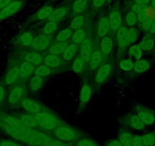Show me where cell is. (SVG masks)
<instances>
[{
  "mask_svg": "<svg viewBox=\"0 0 155 146\" xmlns=\"http://www.w3.org/2000/svg\"><path fill=\"white\" fill-rule=\"evenodd\" d=\"M14 1H15V0H0V11L8 6L9 4H11Z\"/></svg>",
  "mask_w": 155,
  "mask_h": 146,
  "instance_id": "obj_51",
  "label": "cell"
},
{
  "mask_svg": "<svg viewBox=\"0 0 155 146\" xmlns=\"http://www.w3.org/2000/svg\"><path fill=\"white\" fill-rule=\"evenodd\" d=\"M43 85H44V78L37 75H33L29 79V83H28L29 89L33 92L40 90Z\"/></svg>",
  "mask_w": 155,
  "mask_h": 146,
  "instance_id": "obj_29",
  "label": "cell"
},
{
  "mask_svg": "<svg viewBox=\"0 0 155 146\" xmlns=\"http://www.w3.org/2000/svg\"><path fill=\"white\" fill-rule=\"evenodd\" d=\"M25 61L35 65H42L44 61V56L40 52L31 51L25 55Z\"/></svg>",
  "mask_w": 155,
  "mask_h": 146,
  "instance_id": "obj_17",
  "label": "cell"
},
{
  "mask_svg": "<svg viewBox=\"0 0 155 146\" xmlns=\"http://www.w3.org/2000/svg\"><path fill=\"white\" fill-rule=\"evenodd\" d=\"M53 8L51 5H45L41 9H39L34 16V19L36 21H44L48 19L53 12Z\"/></svg>",
  "mask_w": 155,
  "mask_h": 146,
  "instance_id": "obj_24",
  "label": "cell"
},
{
  "mask_svg": "<svg viewBox=\"0 0 155 146\" xmlns=\"http://www.w3.org/2000/svg\"><path fill=\"white\" fill-rule=\"evenodd\" d=\"M52 44V38L51 37L41 34H39L34 38L33 41L31 48L34 50V51L41 52L44 50L49 49Z\"/></svg>",
  "mask_w": 155,
  "mask_h": 146,
  "instance_id": "obj_4",
  "label": "cell"
},
{
  "mask_svg": "<svg viewBox=\"0 0 155 146\" xmlns=\"http://www.w3.org/2000/svg\"><path fill=\"white\" fill-rule=\"evenodd\" d=\"M110 30H111V27H110L108 17L104 16V17L101 18L98 22L97 28V33L98 37L101 38H104L108 35Z\"/></svg>",
  "mask_w": 155,
  "mask_h": 146,
  "instance_id": "obj_13",
  "label": "cell"
},
{
  "mask_svg": "<svg viewBox=\"0 0 155 146\" xmlns=\"http://www.w3.org/2000/svg\"><path fill=\"white\" fill-rule=\"evenodd\" d=\"M34 37L31 32L28 31H25V32L22 33L20 36L18 37V41L19 44L23 47H31L33 44V41L34 40Z\"/></svg>",
  "mask_w": 155,
  "mask_h": 146,
  "instance_id": "obj_28",
  "label": "cell"
},
{
  "mask_svg": "<svg viewBox=\"0 0 155 146\" xmlns=\"http://www.w3.org/2000/svg\"><path fill=\"white\" fill-rule=\"evenodd\" d=\"M62 63V57L59 55L48 54L44 57V64L50 68H58Z\"/></svg>",
  "mask_w": 155,
  "mask_h": 146,
  "instance_id": "obj_21",
  "label": "cell"
},
{
  "mask_svg": "<svg viewBox=\"0 0 155 146\" xmlns=\"http://www.w3.org/2000/svg\"><path fill=\"white\" fill-rule=\"evenodd\" d=\"M59 28V23L54 22H47L42 28V34L50 36L56 32Z\"/></svg>",
  "mask_w": 155,
  "mask_h": 146,
  "instance_id": "obj_35",
  "label": "cell"
},
{
  "mask_svg": "<svg viewBox=\"0 0 155 146\" xmlns=\"http://www.w3.org/2000/svg\"><path fill=\"white\" fill-rule=\"evenodd\" d=\"M150 5L152 8L155 9V0H150Z\"/></svg>",
  "mask_w": 155,
  "mask_h": 146,
  "instance_id": "obj_56",
  "label": "cell"
},
{
  "mask_svg": "<svg viewBox=\"0 0 155 146\" xmlns=\"http://www.w3.org/2000/svg\"><path fill=\"white\" fill-rule=\"evenodd\" d=\"M125 20H126V23L129 28H132L136 25L138 22V16L133 13L132 12H129L125 16Z\"/></svg>",
  "mask_w": 155,
  "mask_h": 146,
  "instance_id": "obj_42",
  "label": "cell"
},
{
  "mask_svg": "<svg viewBox=\"0 0 155 146\" xmlns=\"http://www.w3.org/2000/svg\"><path fill=\"white\" fill-rule=\"evenodd\" d=\"M150 2V0H134V3L142 5V6H147Z\"/></svg>",
  "mask_w": 155,
  "mask_h": 146,
  "instance_id": "obj_52",
  "label": "cell"
},
{
  "mask_svg": "<svg viewBox=\"0 0 155 146\" xmlns=\"http://www.w3.org/2000/svg\"><path fill=\"white\" fill-rule=\"evenodd\" d=\"M113 47V40L110 36H106L101 39L100 43V50L104 56H109Z\"/></svg>",
  "mask_w": 155,
  "mask_h": 146,
  "instance_id": "obj_20",
  "label": "cell"
},
{
  "mask_svg": "<svg viewBox=\"0 0 155 146\" xmlns=\"http://www.w3.org/2000/svg\"><path fill=\"white\" fill-rule=\"evenodd\" d=\"M18 77H20V75H19V67H14L7 72L4 81L6 85H11L17 81Z\"/></svg>",
  "mask_w": 155,
  "mask_h": 146,
  "instance_id": "obj_30",
  "label": "cell"
},
{
  "mask_svg": "<svg viewBox=\"0 0 155 146\" xmlns=\"http://www.w3.org/2000/svg\"><path fill=\"white\" fill-rule=\"evenodd\" d=\"M86 22V16L84 15H78L77 16L72 19L70 25V28L73 30V31L78 29L82 28Z\"/></svg>",
  "mask_w": 155,
  "mask_h": 146,
  "instance_id": "obj_33",
  "label": "cell"
},
{
  "mask_svg": "<svg viewBox=\"0 0 155 146\" xmlns=\"http://www.w3.org/2000/svg\"><path fill=\"white\" fill-rule=\"evenodd\" d=\"M108 18L110 27H111V29L113 31H117L122 27L123 18H122L121 13L117 10L111 12Z\"/></svg>",
  "mask_w": 155,
  "mask_h": 146,
  "instance_id": "obj_15",
  "label": "cell"
},
{
  "mask_svg": "<svg viewBox=\"0 0 155 146\" xmlns=\"http://www.w3.org/2000/svg\"><path fill=\"white\" fill-rule=\"evenodd\" d=\"M106 0H92V5L94 8H100L104 5Z\"/></svg>",
  "mask_w": 155,
  "mask_h": 146,
  "instance_id": "obj_50",
  "label": "cell"
},
{
  "mask_svg": "<svg viewBox=\"0 0 155 146\" xmlns=\"http://www.w3.org/2000/svg\"><path fill=\"white\" fill-rule=\"evenodd\" d=\"M4 125H6V126H10V127L16 128V129H20L25 131H29V132H31V131L34 130L33 129H31V128H29L28 126H27L19 118H16V117H5Z\"/></svg>",
  "mask_w": 155,
  "mask_h": 146,
  "instance_id": "obj_16",
  "label": "cell"
},
{
  "mask_svg": "<svg viewBox=\"0 0 155 146\" xmlns=\"http://www.w3.org/2000/svg\"><path fill=\"white\" fill-rule=\"evenodd\" d=\"M142 141L144 146H153L155 144V134L148 132L142 135Z\"/></svg>",
  "mask_w": 155,
  "mask_h": 146,
  "instance_id": "obj_43",
  "label": "cell"
},
{
  "mask_svg": "<svg viewBox=\"0 0 155 146\" xmlns=\"http://www.w3.org/2000/svg\"><path fill=\"white\" fill-rule=\"evenodd\" d=\"M21 105L22 108L30 114L34 115V114L44 111H43L44 107L41 104H39L34 100L30 99V98H24L21 102Z\"/></svg>",
  "mask_w": 155,
  "mask_h": 146,
  "instance_id": "obj_6",
  "label": "cell"
},
{
  "mask_svg": "<svg viewBox=\"0 0 155 146\" xmlns=\"http://www.w3.org/2000/svg\"><path fill=\"white\" fill-rule=\"evenodd\" d=\"M138 22L140 28L143 31H149L151 28L153 20L148 17L145 12L138 15Z\"/></svg>",
  "mask_w": 155,
  "mask_h": 146,
  "instance_id": "obj_26",
  "label": "cell"
},
{
  "mask_svg": "<svg viewBox=\"0 0 155 146\" xmlns=\"http://www.w3.org/2000/svg\"><path fill=\"white\" fill-rule=\"evenodd\" d=\"M92 95V88L87 82H84L81 85L79 94V103L81 107H84L90 101Z\"/></svg>",
  "mask_w": 155,
  "mask_h": 146,
  "instance_id": "obj_10",
  "label": "cell"
},
{
  "mask_svg": "<svg viewBox=\"0 0 155 146\" xmlns=\"http://www.w3.org/2000/svg\"><path fill=\"white\" fill-rule=\"evenodd\" d=\"M35 66L30 62L24 61L19 66V75L21 78L29 80L33 76Z\"/></svg>",
  "mask_w": 155,
  "mask_h": 146,
  "instance_id": "obj_12",
  "label": "cell"
},
{
  "mask_svg": "<svg viewBox=\"0 0 155 146\" xmlns=\"http://www.w3.org/2000/svg\"><path fill=\"white\" fill-rule=\"evenodd\" d=\"M68 12V6H60L53 10L51 15L49 17L47 20H48V22H54L59 23V22L62 21L67 15Z\"/></svg>",
  "mask_w": 155,
  "mask_h": 146,
  "instance_id": "obj_18",
  "label": "cell"
},
{
  "mask_svg": "<svg viewBox=\"0 0 155 146\" xmlns=\"http://www.w3.org/2000/svg\"><path fill=\"white\" fill-rule=\"evenodd\" d=\"M138 38V33L136 28L134 27L128 28V41L129 44H132L136 42Z\"/></svg>",
  "mask_w": 155,
  "mask_h": 146,
  "instance_id": "obj_44",
  "label": "cell"
},
{
  "mask_svg": "<svg viewBox=\"0 0 155 146\" xmlns=\"http://www.w3.org/2000/svg\"><path fill=\"white\" fill-rule=\"evenodd\" d=\"M87 5V0H75L72 5L74 14L79 15L84 11Z\"/></svg>",
  "mask_w": 155,
  "mask_h": 146,
  "instance_id": "obj_40",
  "label": "cell"
},
{
  "mask_svg": "<svg viewBox=\"0 0 155 146\" xmlns=\"http://www.w3.org/2000/svg\"><path fill=\"white\" fill-rule=\"evenodd\" d=\"M2 129H3V130L5 131L8 135L12 137L13 138L31 145L32 132H34L35 129H34V130L31 131V132H29V131L23 130V129L10 127V126H6V125H2Z\"/></svg>",
  "mask_w": 155,
  "mask_h": 146,
  "instance_id": "obj_3",
  "label": "cell"
},
{
  "mask_svg": "<svg viewBox=\"0 0 155 146\" xmlns=\"http://www.w3.org/2000/svg\"><path fill=\"white\" fill-rule=\"evenodd\" d=\"M116 41L119 48L123 50L129 46L128 41V28L122 26L116 31Z\"/></svg>",
  "mask_w": 155,
  "mask_h": 146,
  "instance_id": "obj_11",
  "label": "cell"
},
{
  "mask_svg": "<svg viewBox=\"0 0 155 146\" xmlns=\"http://www.w3.org/2000/svg\"><path fill=\"white\" fill-rule=\"evenodd\" d=\"M52 73V70L50 67L47 66L46 65H40L35 68L34 72V75H37V76L40 77H47L49 76Z\"/></svg>",
  "mask_w": 155,
  "mask_h": 146,
  "instance_id": "obj_41",
  "label": "cell"
},
{
  "mask_svg": "<svg viewBox=\"0 0 155 146\" xmlns=\"http://www.w3.org/2000/svg\"><path fill=\"white\" fill-rule=\"evenodd\" d=\"M132 146H144L142 141V136L139 135H133V137H132Z\"/></svg>",
  "mask_w": 155,
  "mask_h": 146,
  "instance_id": "obj_48",
  "label": "cell"
},
{
  "mask_svg": "<svg viewBox=\"0 0 155 146\" xmlns=\"http://www.w3.org/2000/svg\"><path fill=\"white\" fill-rule=\"evenodd\" d=\"M93 53V42L91 38H86L81 44L80 56L84 59L85 63L90 61L91 56Z\"/></svg>",
  "mask_w": 155,
  "mask_h": 146,
  "instance_id": "obj_9",
  "label": "cell"
},
{
  "mask_svg": "<svg viewBox=\"0 0 155 146\" xmlns=\"http://www.w3.org/2000/svg\"><path fill=\"white\" fill-rule=\"evenodd\" d=\"M84 66H85V62L84 61V59L81 56H77L73 60L71 68H72L73 71L74 73H76V74H80V73H81L83 71Z\"/></svg>",
  "mask_w": 155,
  "mask_h": 146,
  "instance_id": "obj_36",
  "label": "cell"
},
{
  "mask_svg": "<svg viewBox=\"0 0 155 146\" xmlns=\"http://www.w3.org/2000/svg\"><path fill=\"white\" fill-rule=\"evenodd\" d=\"M75 146H98L96 144V142L93 141V140L90 139V138H80L78 141L76 142Z\"/></svg>",
  "mask_w": 155,
  "mask_h": 146,
  "instance_id": "obj_46",
  "label": "cell"
},
{
  "mask_svg": "<svg viewBox=\"0 0 155 146\" xmlns=\"http://www.w3.org/2000/svg\"><path fill=\"white\" fill-rule=\"evenodd\" d=\"M73 32H74L73 30H71L70 28H65V29L62 30L56 35V41L57 42H65V41H68L71 38Z\"/></svg>",
  "mask_w": 155,
  "mask_h": 146,
  "instance_id": "obj_37",
  "label": "cell"
},
{
  "mask_svg": "<svg viewBox=\"0 0 155 146\" xmlns=\"http://www.w3.org/2000/svg\"><path fill=\"white\" fill-rule=\"evenodd\" d=\"M138 45L143 51H150L154 47L155 40L152 36L146 35L140 41Z\"/></svg>",
  "mask_w": 155,
  "mask_h": 146,
  "instance_id": "obj_25",
  "label": "cell"
},
{
  "mask_svg": "<svg viewBox=\"0 0 155 146\" xmlns=\"http://www.w3.org/2000/svg\"><path fill=\"white\" fill-rule=\"evenodd\" d=\"M146 7L147 6H142V5L134 3L133 5H132V7H131V12L135 13V14L138 16L139 15H141L143 14V13L145 12Z\"/></svg>",
  "mask_w": 155,
  "mask_h": 146,
  "instance_id": "obj_47",
  "label": "cell"
},
{
  "mask_svg": "<svg viewBox=\"0 0 155 146\" xmlns=\"http://www.w3.org/2000/svg\"><path fill=\"white\" fill-rule=\"evenodd\" d=\"M150 67V62L147 59H138L134 63V71L137 73H143Z\"/></svg>",
  "mask_w": 155,
  "mask_h": 146,
  "instance_id": "obj_32",
  "label": "cell"
},
{
  "mask_svg": "<svg viewBox=\"0 0 155 146\" xmlns=\"http://www.w3.org/2000/svg\"><path fill=\"white\" fill-rule=\"evenodd\" d=\"M25 92H26L25 88L23 86L18 85L13 88L10 91L8 98L9 104L15 105V104H18L20 101H22V100L25 98Z\"/></svg>",
  "mask_w": 155,
  "mask_h": 146,
  "instance_id": "obj_7",
  "label": "cell"
},
{
  "mask_svg": "<svg viewBox=\"0 0 155 146\" xmlns=\"http://www.w3.org/2000/svg\"><path fill=\"white\" fill-rule=\"evenodd\" d=\"M53 135L58 140L63 142H73L81 138V135L76 129L65 125L53 129Z\"/></svg>",
  "mask_w": 155,
  "mask_h": 146,
  "instance_id": "obj_2",
  "label": "cell"
},
{
  "mask_svg": "<svg viewBox=\"0 0 155 146\" xmlns=\"http://www.w3.org/2000/svg\"><path fill=\"white\" fill-rule=\"evenodd\" d=\"M126 124L129 127L136 130H141L144 128L145 125L142 123L139 117L137 115H129L126 118Z\"/></svg>",
  "mask_w": 155,
  "mask_h": 146,
  "instance_id": "obj_23",
  "label": "cell"
},
{
  "mask_svg": "<svg viewBox=\"0 0 155 146\" xmlns=\"http://www.w3.org/2000/svg\"><path fill=\"white\" fill-rule=\"evenodd\" d=\"M104 59V55L100 50L93 51L90 58V66L91 70H96L102 65V62Z\"/></svg>",
  "mask_w": 155,
  "mask_h": 146,
  "instance_id": "obj_19",
  "label": "cell"
},
{
  "mask_svg": "<svg viewBox=\"0 0 155 146\" xmlns=\"http://www.w3.org/2000/svg\"><path fill=\"white\" fill-rule=\"evenodd\" d=\"M132 137L133 136L131 132L124 130L120 133L118 140L123 144V146H132Z\"/></svg>",
  "mask_w": 155,
  "mask_h": 146,
  "instance_id": "obj_39",
  "label": "cell"
},
{
  "mask_svg": "<svg viewBox=\"0 0 155 146\" xmlns=\"http://www.w3.org/2000/svg\"><path fill=\"white\" fill-rule=\"evenodd\" d=\"M112 72V65L110 63H105L97 68L95 75V82L100 85L104 83L110 77Z\"/></svg>",
  "mask_w": 155,
  "mask_h": 146,
  "instance_id": "obj_8",
  "label": "cell"
},
{
  "mask_svg": "<svg viewBox=\"0 0 155 146\" xmlns=\"http://www.w3.org/2000/svg\"><path fill=\"white\" fill-rule=\"evenodd\" d=\"M0 146H21L15 141L10 140H1L0 139Z\"/></svg>",
  "mask_w": 155,
  "mask_h": 146,
  "instance_id": "obj_49",
  "label": "cell"
},
{
  "mask_svg": "<svg viewBox=\"0 0 155 146\" xmlns=\"http://www.w3.org/2000/svg\"><path fill=\"white\" fill-rule=\"evenodd\" d=\"M108 146H123L119 140H112L108 143Z\"/></svg>",
  "mask_w": 155,
  "mask_h": 146,
  "instance_id": "obj_54",
  "label": "cell"
},
{
  "mask_svg": "<svg viewBox=\"0 0 155 146\" xmlns=\"http://www.w3.org/2000/svg\"><path fill=\"white\" fill-rule=\"evenodd\" d=\"M69 46V42L65 41V42H57L50 47L49 50V54L54 55H62V53L65 51L67 47Z\"/></svg>",
  "mask_w": 155,
  "mask_h": 146,
  "instance_id": "obj_27",
  "label": "cell"
},
{
  "mask_svg": "<svg viewBox=\"0 0 155 146\" xmlns=\"http://www.w3.org/2000/svg\"><path fill=\"white\" fill-rule=\"evenodd\" d=\"M34 117L38 122L40 129L53 130L56 128L64 125L57 117L47 111H42L34 114Z\"/></svg>",
  "mask_w": 155,
  "mask_h": 146,
  "instance_id": "obj_1",
  "label": "cell"
},
{
  "mask_svg": "<svg viewBox=\"0 0 155 146\" xmlns=\"http://www.w3.org/2000/svg\"><path fill=\"white\" fill-rule=\"evenodd\" d=\"M77 48L78 46L76 44H69V46L67 47L65 51L62 53V59L65 61H67V62H70L71 60H72L73 58L75 56L76 52H77Z\"/></svg>",
  "mask_w": 155,
  "mask_h": 146,
  "instance_id": "obj_34",
  "label": "cell"
},
{
  "mask_svg": "<svg viewBox=\"0 0 155 146\" xmlns=\"http://www.w3.org/2000/svg\"><path fill=\"white\" fill-rule=\"evenodd\" d=\"M143 53H144V51L141 50V48L139 47L138 44L131 46L129 48V50H128V54H129V56L130 57L134 58L136 60L141 59V58L143 56Z\"/></svg>",
  "mask_w": 155,
  "mask_h": 146,
  "instance_id": "obj_38",
  "label": "cell"
},
{
  "mask_svg": "<svg viewBox=\"0 0 155 146\" xmlns=\"http://www.w3.org/2000/svg\"><path fill=\"white\" fill-rule=\"evenodd\" d=\"M137 116L145 126H150L155 123V116L150 111L142 108H137Z\"/></svg>",
  "mask_w": 155,
  "mask_h": 146,
  "instance_id": "obj_14",
  "label": "cell"
},
{
  "mask_svg": "<svg viewBox=\"0 0 155 146\" xmlns=\"http://www.w3.org/2000/svg\"><path fill=\"white\" fill-rule=\"evenodd\" d=\"M23 6V3L20 0H15L11 4L0 11V22L12 17L18 12Z\"/></svg>",
  "mask_w": 155,
  "mask_h": 146,
  "instance_id": "obj_5",
  "label": "cell"
},
{
  "mask_svg": "<svg viewBox=\"0 0 155 146\" xmlns=\"http://www.w3.org/2000/svg\"><path fill=\"white\" fill-rule=\"evenodd\" d=\"M149 32H150V34H155V18L153 20V22H152L151 28H150V31H149Z\"/></svg>",
  "mask_w": 155,
  "mask_h": 146,
  "instance_id": "obj_55",
  "label": "cell"
},
{
  "mask_svg": "<svg viewBox=\"0 0 155 146\" xmlns=\"http://www.w3.org/2000/svg\"><path fill=\"white\" fill-rule=\"evenodd\" d=\"M5 98V89L2 86H0V104H2Z\"/></svg>",
  "mask_w": 155,
  "mask_h": 146,
  "instance_id": "obj_53",
  "label": "cell"
},
{
  "mask_svg": "<svg viewBox=\"0 0 155 146\" xmlns=\"http://www.w3.org/2000/svg\"><path fill=\"white\" fill-rule=\"evenodd\" d=\"M86 31L84 28H80L73 32L72 36H71V39H72V43L76 45H79L81 44L84 40L86 39Z\"/></svg>",
  "mask_w": 155,
  "mask_h": 146,
  "instance_id": "obj_31",
  "label": "cell"
},
{
  "mask_svg": "<svg viewBox=\"0 0 155 146\" xmlns=\"http://www.w3.org/2000/svg\"><path fill=\"white\" fill-rule=\"evenodd\" d=\"M19 119L26 125L27 126H28L29 128L33 129H40V126H39L38 122H37V119L34 117V114H21V115L19 117Z\"/></svg>",
  "mask_w": 155,
  "mask_h": 146,
  "instance_id": "obj_22",
  "label": "cell"
},
{
  "mask_svg": "<svg viewBox=\"0 0 155 146\" xmlns=\"http://www.w3.org/2000/svg\"><path fill=\"white\" fill-rule=\"evenodd\" d=\"M134 63L133 60L131 59H124L121 60L120 63V67L122 70L123 71H131L134 68Z\"/></svg>",
  "mask_w": 155,
  "mask_h": 146,
  "instance_id": "obj_45",
  "label": "cell"
}]
</instances>
